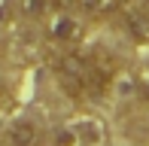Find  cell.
<instances>
[{
	"label": "cell",
	"mask_w": 149,
	"mask_h": 146,
	"mask_svg": "<svg viewBox=\"0 0 149 146\" xmlns=\"http://www.w3.org/2000/svg\"><path fill=\"white\" fill-rule=\"evenodd\" d=\"M46 31H49V40H55L58 46H73V43H79V37H82V24H79L73 15H67V12L55 15L49 24H46Z\"/></svg>",
	"instance_id": "obj_1"
},
{
	"label": "cell",
	"mask_w": 149,
	"mask_h": 146,
	"mask_svg": "<svg viewBox=\"0 0 149 146\" xmlns=\"http://www.w3.org/2000/svg\"><path fill=\"white\" fill-rule=\"evenodd\" d=\"M37 140H40V128L31 122V119H15V122H9V128H6V134H3L6 146H37Z\"/></svg>",
	"instance_id": "obj_2"
},
{
	"label": "cell",
	"mask_w": 149,
	"mask_h": 146,
	"mask_svg": "<svg viewBox=\"0 0 149 146\" xmlns=\"http://www.w3.org/2000/svg\"><path fill=\"white\" fill-rule=\"evenodd\" d=\"M76 3V9H82L85 15L91 18H107V15H116L122 0H73Z\"/></svg>",
	"instance_id": "obj_3"
},
{
	"label": "cell",
	"mask_w": 149,
	"mask_h": 146,
	"mask_svg": "<svg viewBox=\"0 0 149 146\" xmlns=\"http://www.w3.org/2000/svg\"><path fill=\"white\" fill-rule=\"evenodd\" d=\"M76 134H79V146H104V128H100L94 119H85L82 125H76Z\"/></svg>",
	"instance_id": "obj_4"
},
{
	"label": "cell",
	"mask_w": 149,
	"mask_h": 146,
	"mask_svg": "<svg viewBox=\"0 0 149 146\" xmlns=\"http://www.w3.org/2000/svg\"><path fill=\"white\" fill-rule=\"evenodd\" d=\"M128 31H131L137 40H146L149 37V15H128Z\"/></svg>",
	"instance_id": "obj_5"
},
{
	"label": "cell",
	"mask_w": 149,
	"mask_h": 146,
	"mask_svg": "<svg viewBox=\"0 0 149 146\" xmlns=\"http://www.w3.org/2000/svg\"><path fill=\"white\" fill-rule=\"evenodd\" d=\"M18 6H22L24 15L40 18V15H46V9H49V0H18Z\"/></svg>",
	"instance_id": "obj_6"
},
{
	"label": "cell",
	"mask_w": 149,
	"mask_h": 146,
	"mask_svg": "<svg viewBox=\"0 0 149 146\" xmlns=\"http://www.w3.org/2000/svg\"><path fill=\"white\" fill-rule=\"evenodd\" d=\"M55 146H79V134H76V128H61L58 134H55Z\"/></svg>",
	"instance_id": "obj_7"
},
{
	"label": "cell",
	"mask_w": 149,
	"mask_h": 146,
	"mask_svg": "<svg viewBox=\"0 0 149 146\" xmlns=\"http://www.w3.org/2000/svg\"><path fill=\"white\" fill-rule=\"evenodd\" d=\"M143 95H146V97H149V76H146V79H143Z\"/></svg>",
	"instance_id": "obj_8"
},
{
	"label": "cell",
	"mask_w": 149,
	"mask_h": 146,
	"mask_svg": "<svg viewBox=\"0 0 149 146\" xmlns=\"http://www.w3.org/2000/svg\"><path fill=\"white\" fill-rule=\"evenodd\" d=\"M146 15H149V0H146Z\"/></svg>",
	"instance_id": "obj_9"
}]
</instances>
